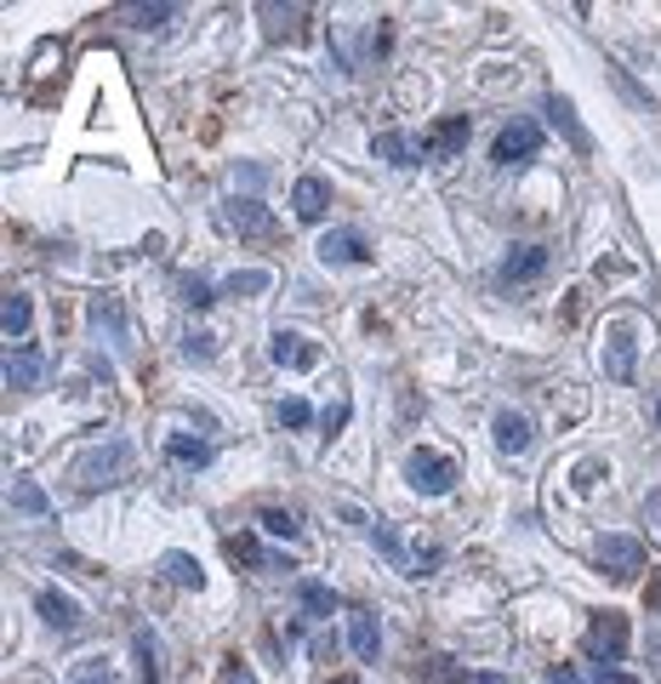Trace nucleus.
<instances>
[{"label":"nucleus","mask_w":661,"mask_h":684,"mask_svg":"<svg viewBox=\"0 0 661 684\" xmlns=\"http://www.w3.org/2000/svg\"><path fill=\"white\" fill-rule=\"evenodd\" d=\"M29 320H34V303L23 297V291H12L7 303H0V331H7V342L18 336L23 342V331H29Z\"/></svg>","instance_id":"nucleus-17"},{"label":"nucleus","mask_w":661,"mask_h":684,"mask_svg":"<svg viewBox=\"0 0 661 684\" xmlns=\"http://www.w3.org/2000/svg\"><path fill=\"white\" fill-rule=\"evenodd\" d=\"M319 257L325 263H365L371 252H365V234L359 228H337V234L319 240Z\"/></svg>","instance_id":"nucleus-10"},{"label":"nucleus","mask_w":661,"mask_h":684,"mask_svg":"<svg viewBox=\"0 0 661 684\" xmlns=\"http://www.w3.org/2000/svg\"><path fill=\"white\" fill-rule=\"evenodd\" d=\"M263 530H268V536H297V519L279 514V508H268V514H263Z\"/></svg>","instance_id":"nucleus-29"},{"label":"nucleus","mask_w":661,"mask_h":684,"mask_svg":"<svg viewBox=\"0 0 661 684\" xmlns=\"http://www.w3.org/2000/svg\"><path fill=\"white\" fill-rule=\"evenodd\" d=\"M553 684H582V673H576V667H564V662H559V667H553Z\"/></svg>","instance_id":"nucleus-33"},{"label":"nucleus","mask_w":661,"mask_h":684,"mask_svg":"<svg viewBox=\"0 0 661 684\" xmlns=\"http://www.w3.org/2000/svg\"><path fill=\"white\" fill-rule=\"evenodd\" d=\"M467 149V120L456 115V120H445L434 137H422V160H428V155H462Z\"/></svg>","instance_id":"nucleus-15"},{"label":"nucleus","mask_w":661,"mask_h":684,"mask_svg":"<svg viewBox=\"0 0 661 684\" xmlns=\"http://www.w3.org/2000/svg\"><path fill=\"white\" fill-rule=\"evenodd\" d=\"M120 18H131L137 29H155V23H166V18H177V7H126Z\"/></svg>","instance_id":"nucleus-26"},{"label":"nucleus","mask_w":661,"mask_h":684,"mask_svg":"<svg viewBox=\"0 0 661 684\" xmlns=\"http://www.w3.org/2000/svg\"><path fill=\"white\" fill-rule=\"evenodd\" d=\"M297 599H303V610H314V616H331V605H337L325 582H297Z\"/></svg>","instance_id":"nucleus-21"},{"label":"nucleus","mask_w":661,"mask_h":684,"mask_svg":"<svg viewBox=\"0 0 661 684\" xmlns=\"http://www.w3.org/2000/svg\"><path fill=\"white\" fill-rule=\"evenodd\" d=\"M633 360H639L633 331H628V325H610V336H604V377L628 382V377H633Z\"/></svg>","instance_id":"nucleus-6"},{"label":"nucleus","mask_w":661,"mask_h":684,"mask_svg":"<svg viewBox=\"0 0 661 684\" xmlns=\"http://www.w3.org/2000/svg\"><path fill=\"white\" fill-rule=\"evenodd\" d=\"M547 268V252L542 246H513L507 263H502V280H536Z\"/></svg>","instance_id":"nucleus-16"},{"label":"nucleus","mask_w":661,"mask_h":684,"mask_svg":"<svg viewBox=\"0 0 661 684\" xmlns=\"http://www.w3.org/2000/svg\"><path fill=\"white\" fill-rule=\"evenodd\" d=\"M223 684H257V678H251V667H240V662H228V667H223Z\"/></svg>","instance_id":"nucleus-32"},{"label":"nucleus","mask_w":661,"mask_h":684,"mask_svg":"<svg viewBox=\"0 0 661 684\" xmlns=\"http://www.w3.org/2000/svg\"><path fill=\"white\" fill-rule=\"evenodd\" d=\"M292 206H297L303 223H319L325 206H331V183H325V177H303V183L292 188Z\"/></svg>","instance_id":"nucleus-12"},{"label":"nucleus","mask_w":661,"mask_h":684,"mask_svg":"<svg viewBox=\"0 0 661 684\" xmlns=\"http://www.w3.org/2000/svg\"><path fill=\"white\" fill-rule=\"evenodd\" d=\"M650 605H655V610H661V582H655V588H650Z\"/></svg>","instance_id":"nucleus-34"},{"label":"nucleus","mask_w":661,"mask_h":684,"mask_svg":"<svg viewBox=\"0 0 661 684\" xmlns=\"http://www.w3.org/2000/svg\"><path fill=\"white\" fill-rule=\"evenodd\" d=\"M547 115H553V126H564V137H571L576 149H588V131L576 126V115H571V104H564V97H553V104H547Z\"/></svg>","instance_id":"nucleus-22"},{"label":"nucleus","mask_w":661,"mask_h":684,"mask_svg":"<svg viewBox=\"0 0 661 684\" xmlns=\"http://www.w3.org/2000/svg\"><path fill=\"white\" fill-rule=\"evenodd\" d=\"M34 610L46 616V627H58V633H75L80 627V605L69 594H58V588H40L34 594Z\"/></svg>","instance_id":"nucleus-8"},{"label":"nucleus","mask_w":661,"mask_h":684,"mask_svg":"<svg viewBox=\"0 0 661 684\" xmlns=\"http://www.w3.org/2000/svg\"><path fill=\"white\" fill-rule=\"evenodd\" d=\"M223 223L234 228V234H251V240H263V234H274V217L257 206V201H228V212H223Z\"/></svg>","instance_id":"nucleus-9"},{"label":"nucleus","mask_w":661,"mask_h":684,"mask_svg":"<svg viewBox=\"0 0 661 684\" xmlns=\"http://www.w3.org/2000/svg\"><path fill=\"white\" fill-rule=\"evenodd\" d=\"M166 457H171L177 468H206V462H211V446H206V439H188V433H171Z\"/></svg>","instance_id":"nucleus-18"},{"label":"nucleus","mask_w":661,"mask_h":684,"mask_svg":"<svg viewBox=\"0 0 661 684\" xmlns=\"http://www.w3.org/2000/svg\"><path fill=\"white\" fill-rule=\"evenodd\" d=\"M496 446L507 451V457H519V451H525L531 446V417H519V411H496Z\"/></svg>","instance_id":"nucleus-14"},{"label":"nucleus","mask_w":661,"mask_h":684,"mask_svg":"<svg viewBox=\"0 0 661 684\" xmlns=\"http://www.w3.org/2000/svg\"><path fill=\"white\" fill-rule=\"evenodd\" d=\"M12 508L18 514H46V491H40V485H29V479H18L12 485Z\"/></svg>","instance_id":"nucleus-24"},{"label":"nucleus","mask_w":661,"mask_h":684,"mask_svg":"<svg viewBox=\"0 0 661 684\" xmlns=\"http://www.w3.org/2000/svg\"><path fill=\"white\" fill-rule=\"evenodd\" d=\"M331 684H354V678H331Z\"/></svg>","instance_id":"nucleus-35"},{"label":"nucleus","mask_w":661,"mask_h":684,"mask_svg":"<svg viewBox=\"0 0 661 684\" xmlns=\"http://www.w3.org/2000/svg\"><path fill=\"white\" fill-rule=\"evenodd\" d=\"M405 479H411V491H422V497H445L456 485V462L440 457V451H411L405 457Z\"/></svg>","instance_id":"nucleus-1"},{"label":"nucleus","mask_w":661,"mask_h":684,"mask_svg":"<svg viewBox=\"0 0 661 684\" xmlns=\"http://www.w3.org/2000/svg\"><path fill=\"white\" fill-rule=\"evenodd\" d=\"M440 559H445L440 548H416V554H411V570H405V576H428V570H434Z\"/></svg>","instance_id":"nucleus-30"},{"label":"nucleus","mask_w":661,"mask_h":684,"mask_svg":"<svg viewBox=\"0 0 661 684\" xmlns=\"http://www.w3.org/2000/svg\"><path fill=\"white\" fill-rule=\"evenodd\" d=\"M268 354H274V365H292V371H308L319 360V349H314L308 336H297V331H274Z\"/></svg>","instance_id":"nucleus-7"},{"label":"nucleus","mask_w":661,"mask_h":684,"mask_svg":"<svg viewBox=\"0 0 661 684\" xmlns=\"http://www.w3.org/2000/svg\"><path fill=\"white\" fill-rule=\"evenodd\" d=\"M126 468H131V451L126 446H98V451H86L75 462V479L86 485V491H98V485H115Z\"/></svg>","instance_id":"nucleus-2"},{"label":"nucleus","mask_w":661,"mask_h":684,"mask_svg":"<svg viewBox=\"0 0 661 684\" xmlns=\"http://www.w3.org/2000/svg\"><path fill=\"white\" fill-rule=\"evenodd\" d=\"M536 149H542L536 120H513L496 131V166H525V160H536Z\"/></svg>","instance_id":"nucleus-4"},{"label":"nucleus","mask_w":661,"mask_h":684,"mask_svg":"<svg viewBox=\"0 0 661 684\" xmlns=\"http://www.w3.org/2000/svg\"><path fill=\"white\" fill-rule=\"evenodd\" d=\"M160 570H166V576L177 582V588H200V582H206L200 559H195V554H177V548H171V554L160 559Z\"/></svg>","instance_id":"nucleus-19"},{"label":"nucleus","mask_w":661,"mask_h":684,"mask_svg":"<svg viewBox=\"0 0 661 684\" xmlns=\"http://www.w3.org/2000/svg\"><path fill=\"white\" fill-rule=\"evenodd\" d=\"M588 651H593V662H604V667H616V662L628 656V616H616V610H604V616H593V633H588Z\"/></svg>","instance_id":"nucleus-3"},{"label":"nucleus","mask_w":661,"mask_h":684,"mask_svg":"<svg viewBox=\"0 0 661 684\" xmlns=\"http://www.w3.org/2000/svg\"><path fill=\"white\" fill-rule=\"evenodd\" d=\"M40 371H46V360H40L34 342H18V349L7 354V388H34Z\"/></svg>","instance_id":"nucleus-11"},{"label":"nucleus","mask_w":661,"mask_h":684,"mask_svg":"<svg viewBox=\"0 0 661 684\" xmlns=\"http://www.w3.org/2000/svg\"><path fill=\"white\" fill-rule=\"evenodd\" d=\"M279 422H286V428H308L314 422L308 400H279Z\"/></svg>","instance_id":"nucleus-27"},{"label":"nucleus","mask_w":661,"mask_h":684,"mask_svg":"<svg viewBox=\"0 0 661 684\" xmlns=\"http://www.w3.org/2000/svg\"><path fill=\"white\" fill-rule=\"evenodd\" d=\"M593 559H599L610 576H616V582H633V576L644 570V548L633 543V536H599Z\"/></svg>","instance_id":"nucleus-5"},{"label":"nucleus","mask_w":661,"mask_h":684,"mask_svg":"<svg viewBox=\"0 0 661 684\" xmlns=\"http://www.w3.org/2000/svg\"><path fill=\"white\" fill-rule=\"evenodd\" d=\"M371 543L383 548V554H388V559H394L399 570H411V559H405V548H399V536H394L388 525H371Z\"/></svg>","instance_id":"nucleus-25"},{"label":"nucleus","mask_w":661,"mask_h":684,"mask_svg":"<svg viewBox=\"0 0 661 684\" xmlns=\"http://www.w3.org/2000/svg\"><path fill=\"white\" fill-rule=\"evenodd\" d=\"M348 645H354L359 662H376V651H383V627H376L371 610H354L348 616Z\"/></svg>","instance_id":"nucleus-13"},{"label":"nucleus","mask_w":661,"mask_h":684,"mask_svg":"<svg viewBox=\"0 0 661 684\" xmlns=\"http://www.w3.org/2000/svg\"><path fill=\"white\" fill-rule=\"evenodd\" d=\"M182 297H188V303H195V309H206V303H217L206 280H182Z\"/></svg>","instance_id":"nucleus-31"},{"label":"nucleus","mask_w":661,"mask_h":684,"mask_svg":"<svg viewBox=\"0 0 661 684\" xmlns=\"http://www.w3.org/2000/svg\"><path fill=\"white\" fill-rule=\"evenodd\" d=\"M63 684H109V667H103V662H80Z\"/></svg>","instance_id":"nucleus-28"},{"label":"nucleus","mask_w":661,"mask_h":684,"mask_svg":"<svg viewBox=\"0 0 661 684\" xmlns=\"http://www.w3.org/2000/svg\"><path fill=\"white\" fill-rule=\"evenodd\" d=\"M228 297H257V291H268V274L263 268H246V274H228Z\"/></svg>","instance_id":"nucleus-23"},{"label":"nucleus","mask_w":661,"mask_h":684,"mask_svg":"<svg viewBox=\"0 0 661 684\" xmlns=\"http://www.w3.org/2000/svg\"><path fill=\"white\" fill-rule=\"evenodd\" d=\"M228 554L240 559V565H257V570H279V559L257 548V536H228Z\"/></svg>","instance_id":"nucleus-20"}]
</instances>
